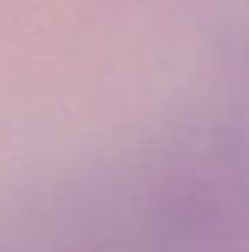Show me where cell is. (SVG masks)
<instances>
[{
	"mask_svg": "<svg viewBox=\"0 0 249 252\" xmlns=\"http://www.w3.org/2000/svg\"><path fill=\"white\" fill-rule=\"evenodd\" d=\"M244 64H247V109L241 115L249 121V24H247V38H244Z\"/></svg>",
	"mask_w": 249,
	"mask_h": 252,
	"instance_id": "2",
	"label": "cell"
},
{
	"mask_svg": "<svg viewBox=\"0 0 249 252\" xmlns=\"http://www.w3.org/2000/svg\"><path fill=\"white\" fill-rule=\"evenodd\" d=\"M82 252H249V121L193 126L79 205Z\"/></svg>",
	"mask_w": 249,
	"mask_h": 252,
	"instance_id": "1",
	"label": "cell"
}]
</instances>
